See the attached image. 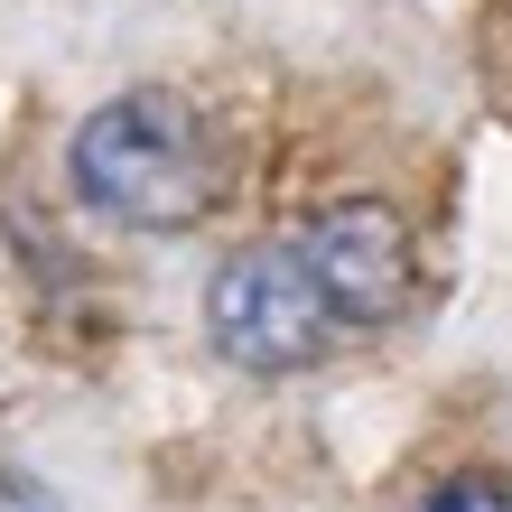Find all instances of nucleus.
Returning <instances> with one entry per match:
<instances>
[{
	"label": "nucleus",
	"mask_w": 512,
	"mask_h": 512,
	"mask_svg": "<svg viewBox=\"0 0 512 512\" xmlns=\"http://www.w3.org/2000/svg\"><path fill=\"white\" fill-rule=\"evenodd\" d=\"M75 205L122 233H187L224 205V140L187 94H122L103 112H84V131L66 149Z\"/></svg>",
	"instance_id": "f257e3e1"
},
{
	"label": "nucleus",
	"mask_w": 512,
	"mask_h": 512,
	"mask_svg": "<svg viewBox=\"0 0 512 512\" xmlns=\"http://www.w3.org/2000/svg\"><path fill=\"white\" fill-rule=\"evenodd\" d=\"M205 336L243 373H308L317 354L336 345V317H326V298L308 289V270H298L289 243H252L205 289Z\"/></svg>",
	"instance_id": "f03ea898"
},
{
	"label": "nucleus",
	"mask_w": 512,
	"mask_h": 512,
	"mask_svg": "<svg viewBox=\"0 0 512 512\" xmlns=\"http://www.w3.org/2000/svg\"><path fill=\"white\" fill-rule=\"evenodd\" d=\"M289 252L308 270V289L326 298L336 336L345 326H391L419 298V243H410V224L391 215L382 196H345V205H326V215H308L289 233Z\"/></svg>",
	"instance_id": "7ed1b4c3"
},
{
	"label": "nucleus",
	"mask_w": 512,
	"mask_h": 512,
	"mask_svg": "<svg viewBox=\"0 0 512 512\" xmlns=\"http://www.w3.org/2000/svg\"><path fill=\"white\" fill-rule=\"evenodd\" d=\"M410 512H512V485H494V475H447V485L419 494Z\"/></svg>",
	"instance_id": "20e7f679"
},
{
	"label": "nucleus",
	"mask_w": 512,
	"mask_h": 512,
	"mask_svg": "<svg viewBox=\"0 0 512 512\" xmlns=\"http://www.w3.org/2000/svg\"><path fill=\"white\" fill-rule=\"evenodd\" d=\"M0 512H56L47 485H28V475H0Z\"/></svg>",
	"instance_id": "39448f33"
}]
</instances>
